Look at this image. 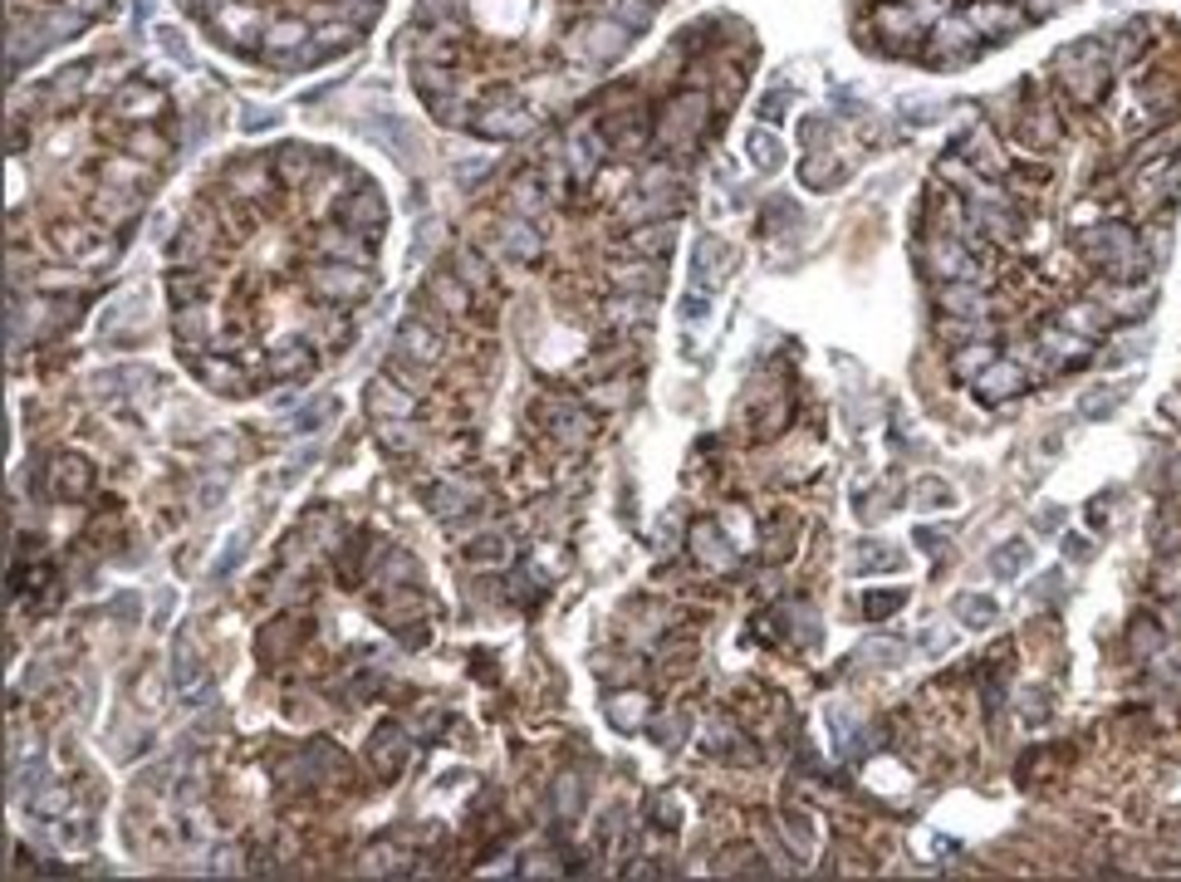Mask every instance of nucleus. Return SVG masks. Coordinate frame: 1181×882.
Returning <instances> with one entry per match:
<instances>
[{"instance_id": "nucleus-17", "label": "nucleus", "mask_w": 1181, "mask_h": 882, "mask_svg": "<svg viewBox=\"0 0 1181 882\" xmlns=\"http://www.w3.org/2000/svg\"><path fill=\"white\" fill-rule=\"evenodd\" d=\"M691 554H697L707 569H717V574L735 569V549H731V539H725L717 525H697V529H691Z\"/></svg>"}, {"instance_id": "nucleus-19", "label": "nucleus", "mask_w": 1181, "mask_h": 882, "mask_svg": "<svg viewBox=\"0 0 1181 882\" xmlns=\"http://www.w3.org/2000/svg\"><path fill=\"white\" fill-rule=\"evenodd\" d=\"M995 358H1001V354H995L991 338H981V344H961L957 354H951V378H957V382H975L985 368L995 364Z\"/></svg>"}, {"instance_id": "nucleus-39", "label": "nucleus", "mask_w": 1181, "mask_h": 882, "mask_svg": "<svg viewBox=\"0 0 1181 882\" xmlns=\"http://www.w3.org/2000/svg\"><path fill=\"white\" fill-rule=\"evenodd\" d=\"M510 584H520V594H525V598H535L540 588H544V579H540V569H535V564H525V569H520V574H510Z\"/></svg>"}, {"instance_id": "nucleus-29", "label": "nucleus", "mask_w": 1181, "mask_h": 882, "mask_svg": "<svg viewBox=\"0 0 1181 882\" xmlns=\"http://www.w3.org/2000/svg\"><path fill=\"white\" fill-rule=\"evenodd\" d=\"M197 672H201V662H197V652H191V642L177 638L173 642V682L181 692H191V686H197Z\"/></svg>"}, {"instance_id": "nucleus-1", "label": "nucleus", "mask_w": 1181, "mask_h": 882, "mask_svg": "<svg viewBox=\"0 0 1181 882\" xmlns=\"http://www.w3.org/2000/svg\"><path fill=\"white\" fill-rule=\"evenodd\" d=\"M177 108L153 70L94 54L15 84L10 98V285L64 260L104 275L128 251L177 157Z\"/></svg>"}, {"instance_id": "nucleus-22", "label": "nucleus", "mask_w": 1181, "mask_h": 882, "mask_svg": "<svg viewBox=\"0 0 1181 882\" xmlns=\"http://www.w3.org/2000/svg\"><path fill=\"white\" fill-rule=\"evenodd\" d=\"M300 632L304 628H294V623H270L265 632H260V642H255L260 658H265V662H285L290 652L300 648Z\"/></svg>"}, {"instance_id": "nucleus-33", "label": "nucleus", "mask_w": 1181, "mask_h": 882, "mask_svg": "<svg viewBox=\"0 0 1181 882\" xmlns=\"http://www.w3.org/2000/svg\"><path fill=\"white\" fill-rule=\"evenodd\" d=\"M687 731H691V716H681V711H677V716H662L652 726V735H657V745H662V750H677V745L687 741Z\"/></svg>"}, {"instance_id": "nucleus-10", "label": "nucleus", "mask_w": 1181, "mask_h": 882, "mask_svg": "<svg viewBox=\"0 0 1181 882\" xmlns=\"http://www.w3.org/2000/svg\"><path fill=\"white\" fill-rule=\"evenodd\" d=\"M475 501H481V485H471V481H461V476H441L427 491V505L441 519H447V525H461V519H471L475 515Z\"/></svg>"}, {"instance_id": "nucleus-38", "label": "nucleus", "mask_w": 1181, "mask_h": 882, "mask_svg": "<svg viewBox=\"0 0 1181 882\" xmlns=\"http://www.w3.org/2000/svg\"><path fill=\"white\" fill-rule=\"evenodd\" d=\"M745 147L755 153V162L765 167V172L780 162V147H775V138H770V133H751V143H745Z\"/></svg>"}, {"instance_id": "nucleus-16", "label": "nucleus", "mask_w": 1181, "mask_h": 882, "mask_svg": "<svg viewBox=\"0 0 1181 882\" xmlns=\"http://www.w3.org/2000/svg\"><path fill=\"white\" fill-rule=\"evenodd\" d=\"M1059 324H1064V329H1074V334H1084V338H1104V334L1112 329V314L1094 300V294H1084V300L1064 304Z\"/></svg>"}, {"instance_id": "nucleus-40", "label": "nucleus", "mask_w": 1181, "mask_h": 882, "mask_svg": "<svg viewBox=\"0 0 1181 882\" xmlns=\"http://www.w3.org/2000/svg\"><path fill=\"white\" fill-rule=\"evenodd\" d=\"M1064 554H1069L1074 564H1088V554H1094V549H1088L1084 535H1064Z\"/></svg>"}, {"instance_id": "nucleus-5", "label": "nucleus", "mask_w": 1181, "mask_h": 882, "mask_svg": "<svg viewBox=\"0 0 1181 882\" xmlns=\"http://www.w3.org/2000/svg\"><path fill=\"white\" fill-rule=\"evenodd\" d=\"M118 0H10V20H6V64L10 78L20 84V74L35 60H44L50 50L79 40L88 25H98L104 15H113Z\"/></svg>"}, {"instance_id": "nucleus-41", "label": "nucleus", "mask_w": 1181, "mask_h": 882, "mask_svg": "<svg viewBox=\"0 0 1181 882\" xmlns=\"http://www.w3.org/2000/svg\"><path fill=\"white\" fill-rule=\"evenodd\" d=\"M681 314H687V324H701L707 319V300H701V294H687V300H681Z\"/></svg>"}, {"instance_id": "nucleus-44", "label": "nucleus", "mask_w": 1181, "mask_h": 882, "mask_svg": "<svg viewBox=\"0 0 1181 882\" xmlns=\"http://www.w3.org/2000/svg\"><path fill=\"white\" fill-rule=\"evenodd\" d=\"M1162 407H1167V417H1177V422H1181V398H1167Z\"/></svg>"}, {"instance_id": "nucleus-23", "label": "nucleus", "mask_w": 1181, "mask_h": 882, "mask_svg": "<svg viewBox=\"0 0 1181 882\" xmlns=\"http://www.w3.org/2000/svg\"><path fill=\"white\" fill-rule=\"evenodd\" d=\"M378 447L388 451V456H412V451L422 447V432L412 427V417H407V422H378Z\"/></svg>"}, {"instance_id": "nucleus-2", "label": "nucleus", "mask_w": 1181, "mask_h": 882, "mask_svg": "<svg viewBox=\"0 0 1181 882\" xmlns=\"http://www.w3.org/2000/svg\"><path fill=\"white\" fill-rule=\"evenodd\" d=\"M667 0H417L397 54L441 128L515 143L604 78Z\"/></svg>"}, {"instance_id": "nucleus-37", "label": "nucleus", "mask_w": 1181, "mask_h": 882, "mask_svg": "<svg viewBox=\"0 0 1181 882\" xmlns=\"http://www.w3.org/2000/svg\"><path fill=\"white\" fill-rule=\"evenodd\" d=\"M1122 402V392H1112V388H1098V392H1088L1084 398V417H1108L1112 407Z\"/></svg>"}, {"instance_id": "nucleus-6", "label": "nucleus", "mask_w": 1181, "mask_h": 882, "mask_svg": "<svg viewBox=\"0 0 1181 882\" xmlns=\"http://www.w3.org/2000/svg\"><path fill=\"white\" fill-rule=\"evenodd\" d=\"M535 417L544 422V432H554V441L569 447V451H584L588 441H594V432H598L594 412H588L584 402H574V398H544V402H535Z\"/></svg>"}, {"instance_id": "nucleus-43", "label": "nucleus", "mask_w": 1181, "mask_h": 882, "mask_svg": "<svg viewBox=\"0 0 1181 882\" xmlns=\"http://www.w3.org/2000/svg\"><path fill=\"white\" fill-rule=\"evenodd\" d=\"M917 545H922V549H937V545H941V529H927V525H922V529H917Z\"/></svg>"}, {"instance_id": "nucleus-3", "label": "nucleus", "mask_w": 1181, "mask_h": 882, "mask_svg": "<svg viewBox=\"0 0 1181 882\" xmlns=\"http://www.w3.org/2000/svg\"><path fill=\"white\" fill-rule=\"evenodd\" d=\"M221 54L265 74H314L348 60L388 0H173Z\"/></svg>"}, {"instance_id": "nucleus-8", "label": "nucleus", "mask_w": 1181, "mask_h": 882, "mask_svg": "<svg viewBox=\"0 0 1181 882\" xmlns=\"http://www.w3.org/2000/svg\"><path fill=\"white\" fill-rule=\"evenodd\" d=\"M971 392L985 407H1001L1010 398H1020V392H1030V372H1025V364H1020V358H995V364L971 382Z\"/></svg>"}, {"instance_id": "nucleus-26", "label": "nucleus", "mask_w": 1181, "mask_h": 882, "mask_svg": "<svg viewBox=\"0 0 1181 882\" xmlns=\"http://www.w3.org/2000/svg\"><path fill=\"white\" fill-rule=\"evenodd\" d=\"M937 334L947 344H981V338H991V319H951V314H941Z\"/></svg>"}, {"instance_id": "nucleus-7", "label": "nucleus", "mask_w": 1181, "mask_h": 882, "mask_svg": "<svg viewBox=\"0 0 1181 882\" xmlns=\"http://www.w3.org/2000/svg\"><path fill=\"white\" fill-rule=\"evenodd\" d=\"M1039 358H1044V368H1054V372H1074V368H1084L1088 358H1094V338L1064 329V324H1044L1039 329Z\"/></svg>"}, {"instance_id": "nucleus-32", "label": "nucleus", "mask_w": 1181, "mask_h": 882, "mask_svg": "<svg viewBox=\"0 0 1181 882\" xmlns=\"http://www.w3.org/2000/svg\"><path fill=\"white\" fill-rule=\"evenodd\" d=\"M897 564H902V554H892L888 545H863V554H858L863 574H892Z\"/></svg>"}, {"instance_id": "nucleus-18", "label": "nucleus", "mask_w": 1181, "mask_h": 882, "mask_svg": "<svg viewBox=\"0 0 1181 882\" xmlns=\"http://www.w3.org/2000/svg\"><path fill=\"white\" fill-rule=\"evenodd\" d=\"M604 716H608V726L613 731H623V735H633V731H642L647 726V696L642 692H618V696H608V706H604Z\"/></svg>"}, {"instance_id": "nucleus-34", "label": "nucleus", "mask_w": 1181, "mask_h": 882, "mask_svg": "<svg viewBox=\"0 0 1181 882\" xmlns=\"http://www.w3.org/2000/svg\"><path fill=\"white\" fill-rule=\"evenodd\" d=\"M957 501V491H951L947 481H922L917 485V505H927V511H941V505Z\"/></svg>"}, {"instance_id": "nucleus-21", "label": "nucleus", "mask_w": 1181, "mask_h": 882, "mask_svg": "<svg viewBox=\"0 0 1181 882\" xmlns=\"http://www.w3.org/2000/svg\"><path fill=\"white\" fill-rule=\"evenodd\" d=\"M1030 539H1005L1001 549L991 554V559H985V569L995 574V579H1015V574H1025V564H1030Z\"/></svg>"}, {"instance_id": "nucleus-30", "label": "nucleus", "mask_w": 1181, "mask_h": 882, "mask_svg": "<svg viewBox=\"0 0 1181 882\" xmlns=\"http://www.w3.org/2000/svg\"><path fill=\"white\" fill-rule=\"evenodd\" d=\"M1162 642H1167V632L1157 618H1138V623H1132V652H1138V658H1157Z\"/></svg>"}, {"instance_id": "nucleus-24", "label": "nucleus", "mask_w": 1181, "mask_h": 882, "mask_svg": "<svg viewBox=\"0 0 1181 882\" xmlns=\"http://www.w3.org/2000/svg\"><path fill=\"white\" fill-rule=\"evenodd\" d=\"M505 554H510V545H505L501 529H481V535L466 539V559L481 564V569H491V564H505Z\"/></svg>"}, {"instance_id": "nucleus-9", "label": "nucleus", "mask_w": 1181, "mask_h": 882, "mask_svg": "<svg viewBox=\"0 0 1181 882\" xmlns=\"http://www.w3.org/2000/svg\"><path fill=\"white\" fill-rule=\"evenodd\" d=\"M368 417L373 422H407V417L417 412V392L407 388L403 378H393V372H383V378L368 382Z\"/></svg>"}, {"instance_id": "nucleus-4", "label": "nucleus", "mask_w": 1181, "mask_h": 882, "mask_svg": "<svg viewBox=\"0 0 1181 882\" xmlns=\"http://www.w3.org/2000/svg\"><path fill=\"white\" fill-rule=\"evenodd\" d=\"M1074 0H858V44L882 60L966 70Z\"/></svg>"}, {"instance_id": "nucleus-42", "label": "nucleus", "mask_w": 1181, "mask_h": 882, "mask_svg": "<svg viewBox=\"0 0 1181 882\" xmlns=\"http://www.w3.org/2000/svg\"><path fill=\"white\" fill-rule=\"evenodd\" d=\"M927 648H931V652L951 648V628H931V632H927Z\"/></svg>"}, {"instance_id": "nucleus-20", "label": "nucleus", "mask_w": 1181, "mask_h": 882, "mask_svg": "<svg viewBox=\"0 0 1181 882\" xmlns=\"http://www.w3.org/2000/svg\"><path fill=\"white\" fill-rule=\"evenodd\" d=\"M951 613H957L961 628H991L995 618H1001V608H995V598H985V594H961L957 603H951Z\"/></svg>"}, {"instance_id": "nucleus-28", "label": "nucleus", "mask_w": 1181, "mask_h": 882, "mask_svg": "<svg viewBox=\"0 0 1181 882\" xmlns=\"http://www.w3.org/2000/svg\"><path fill=\"white\" fill-rule=\"evenodd\" d=\"M863 662H872V666H897L907 658V642L902 638H868L863 642V652H858Z\"/></svg>"}, {"instance_id": "nucleus-12", "label": "nucleus", "mask_w": 1181, "mask_h": 882, "mask_svg": "<svg viewBox=\"0 0 1181 882\" xmlns=\"http://www.w3.org/2000/svg\"><path fill=\"white\" fill-rule=\"evenodd\" d=\"M393 354L403 358V364H412V368H431V364L441 358V334H437V324H427V319H407L403 329H397Z\"/></svg>"}, {"instance_id": "nucleus-13", "label": "nucleus", "mask_w": 1181, "mask_h": 882, "mask_svg": "<svg viewBox=\"0 0 1181 882\" xmlns=\"http://www.w3.org/2000/svg\"><path fill=\"white\" fill-rule=\"evenodd\" d=\"M407 755H412V745H407V731L397 726V721H383L378 731H373V745H368V760L378 779H397L407 765Z\"/></svg>"}, {"instance_id": "nucleus-36", "label": "nucleus", "mask_w": 1181, "mask_h": 882, "mask_svg": "<svg viewBox=\"0 0 1181 882\" xmlns=\"http://www.w3.org/2000/svg\"><path fill=\"white\" fill-rule=\"evenodd\" d=\"M25 805H30V813H64L70 809V795H64V789H40V795H30Z\"/></svg>"}, {"instance_id": "nucleus-27", "label": "nucleus", "mask_w": 1181, "mask_h": 882, "mask_svg": "<svg viewBox=\"0 0 1181 882\" xmlns=\"http://www.w3.org/2000/svg\"><path fill=\"white\" fill-rule=\"evenodd\" d=\"M902 603H907V588H872V594L863 598V613H868V623H882V618H892Z\"/></svg>"}, {"instance_id": "nucleus-31", "label": "nucleus", "mask_w": 1181, "mask_h": 882, "mask_svg": "<svg viewBox=\"0 0 1181 882\" xmlns=\"http://www.w3.org/2000/svg\"><path fill=\"white\" fill-rule=\"evenodd\" d=\"M578 809H584V785H578L574 775H564L560 785H554V813L569 823V819H578Z\"/></svg>"}, {"instance_id": "nucleus-11", "label": "nucleus", "mask_w": 1181, "mask_h": 882, "mask_svg": "<svg viewBox=\"0 0 1181 882\" xmlns=\"http://www.w3.org/2000/svg\"><path fill=\"white\" fill-rule=\"evenodd\" d=\"M937 309L951 319H991V290L971 285V280H947L937 285Z\"/></svg>"}, {"instance_id": "nucleus-35", "label": "nucleus", "mask_w": 1181, "mask_h": 882, "mask_svg": "<svg viewBox=\"0 0 1181 882\" xmlns=\"http://www.w3.org/2000/svg\"><path fill=\"white\" fill-rule=\"evenodd\" d=\"M677 819H681L677 799H672V795H657V799H652V829H662V833H677Z\"/></svg>"}, {"instance_id": "nucleus-25", "label": "nucleus", "mask_w": 1181, "mask_h": 882, "mask_svg": "<svg viewBox=\"0 0 1181 882\" xmlns=\"http://www.w3.org/2000/svg\"><path fill=\"white\" fill-rule=\"evenodd\" d=\"M785 843H790V853L799 858V863H809L814 858V848H819V839H814V823L804 819L799 809L785 813Z\"/></svg>"}, {"instance_id": "nucleus-14", "label": "nucleus", "mask_w": 1181, "mask_h": 882, "mask_svg": "<svg viewBox=\"0 0 1181 882\" xmlns=\"http://www.w3.org/2000/svg\"><path fill=\"white\" fill-rule=\"evenodd\" d=\"M88 491H94V466H88L84 456H54L44 495H50V501H84Z\"/></svg>"}, {"instance_id": "nucleus-15", "label": "nucleus", "mask_w": 1181, "mask_h": 882, "mask_svg": "<svg viewBox=\"0 0 1181 882\" xmlns=\"http://www.w3.org/2000/svg\"><path fill=\"white\" fill-rule=\"evenodd\" d=\"M604 314H608V324L613 329H647L652 324V314H657V300L652 294H628V290H608L604 294Z\"/></svg>"}]
</instances>
